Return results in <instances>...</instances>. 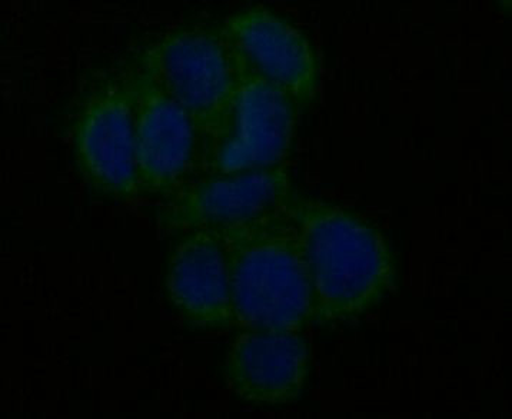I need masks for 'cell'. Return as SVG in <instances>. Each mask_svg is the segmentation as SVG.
I'll use <instances>...</instances> for the list:
<instances>
[{"mask_svg":"<svg viewBox=\"0 0 512 419\" xmlns=\"http://www.w3.org/2000/svg\"><path fill=\"white\" fill-rule=\"evenodd\" d=\"M126 71L134 98L139 195L166 199L202 175L201 136L188 113L134 62Z\"/></svg>","mask_w":512,"mask_h":419,"instance_id":"cell-5","label":"cell"},{"mask_svg":"<svg viewBox=\"0 0 512 419\" xmlns=\"http://www.w3.org/2000/svg\"><path fill=\"white\" fill-rule=\"evenodd\" d=\"M311 369L304 334L279 329H239L226 351V387L241 401L261 407L297 402Z\"/></svg>","mask_w":512,"mask_h":419,"instance_id":"cell-9","label":"cell"},{"mask_svg":"<svg viewBox=\"0 0 512 419\" xmlns=\"http://www.w3.org/2000/svg\"><path fill=\"white\" fill-rule=\"evenodd\" d=\"M299 112L287 93L242 71L228 122L202 175L244 174L284 165Z\"/></svg>","mask_w":512,"mask_h":419,"instance_id":"cell-6","label":"cell"},{"mask_svg":"<svg viewBox=\"0 0 512 419\" xmlns=\"http://www.w3.org/2000/svg\"><path fill=\"white\" fill-rule=\"evenodd\" d=\"M165 291L189 327L236 328L221 232L196 229L179 235L166 261Z\"/></svg>","mask_w":512,"mask_h":419,"instance_id":"cell-10","label":"cell"},{"mask_svg":"<svg viewBox=\"0 0 512 419\" xmlns=\"http://www.w3.org/2000/svg\"><path fill=\"white\" fill-rule=\"evenodd\" d=\"M236 329L314 325V287L287 209L222 229Z\"/></svg>","mask_w":512,"mask_h":419,"instance_id":"cell-2","label":"cell"},{"mask_svg":"<svg viewBox=\"0 0 512 419\" xmlns=\"http://www.w3.org/2000/svg\"><path fill=\"white\" fill-rule=\"evenodd\" d=\"M285 166L232 175H201L165 199L159 228L171 234L249 224L281 211L294 195Z\"/></svg>","mask_w":512,"mask_h":419,"instance_id":"cell-7","label":"cell"},{"mask_svg":"<svg viewBox=\"0 0 512 419\" xmlns=\"http://www.w3.org/2000/svg\"><path fill=\"white\" fill-rule=\"evenodd\" d=\"M73 152L86 184L98 194L119 201L139 195L134 98L126 66L92 76L76 109Z\"/></svg>","mask_w":512,"mask_h":419,"instance_id":"cell-4","label":"cell"},{"mask_svg":"<svg viewBox=\"0 0 512 419\" xmlns=\"http://www.w3.org/2000/svg\"><path fill=\"white\" fill-rule=\"evenodd\" d=\"M134 63L195 123L205 165L224 132L242 78L222 22L188 23L159 33L136 52Z\"/></svg>","mask_w":512,"mask_h":419,"instance_id":"cell-3","label":"cell"},{"mask_svg":"<svg viewBox=\"0 0 512 419\" xmlns=\"http://www.w3.org/2000/svg\"><path fill=\"white\" fill-rule=\"evenodd\" d=\"M285 209L314 287V325L344 324L377 307L394 281L384 236L347 209L298 192Z\"/></svg>","mask_w":512,"mask_h":419,"instance_id":"cell-1","label":"cell"},{"mask_svg":"<svg viewBox=\"0 0 512 419\" xmlns=\"http://www.w3.org/2000/svg\"><path fill=\"white\" fill-rule=\"evenodd\" d=\"M222 28L242 71L287 93L299 111L311 106L318 92L319 66L304 33L264 6L232 13Z\"/></svg>","mask_w":512,"mask_h":419,"instance_id":"cell-8","label":"cell"}]
</instances>
